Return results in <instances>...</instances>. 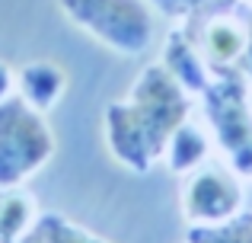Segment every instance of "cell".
<instances>
[{
    "instance_id": "6da1fadb",
    "label": "cell",
    "mask_w": 252,
    "mask_h": 243,
    "mask_svg": "<svg viewBox=\"0 0 252 243\" xmlns=\"http://www.w3.org/2000/svg\"><path fill=\"white\" fill-rule=\"evenodd\" d=\"M191 112L189 90L166 70V64L141 70L128 100L105 109V141L118 163L147 173L166 150L172 131Z\"/></svg>"
},
{
    "instance_id": "7a4b0ae2",
    "label": "cell",
    "mask_w": 252,
    "mask_h": 243,
    "mask_svg": "<svg viewBox=\"0 0 252 243\" xmlns=\"http://www.w3.org/2000/svg\"><path fill=\"white\" fill-rule=\"evenodd\" d=\"M204 115L211 135L217 138L227 163L246 179L252 176V109H249V83L243 70H223L201 93Z\"/></svg>"
},
{
    "instance_id": "3957f363",
    "label": "cell",
    "mask_w": 252,
    "mask_h": 243,
    "mask_svg": "<svg viewBox=\"0 0 252 243\" xmlns=\"http://www.w3.org/2000/svg\"><path fill=\"white\" fill-rule=\"evenodd\" d=\"M55 150V138L38 109L26 100L0 103V189H13L32 176Z\"/></svg>"
},
{
    "instance_id": "277c9868",
    "label": "cell",
    "mask_w": 252,
    "mask_h": 243,
    "mask_svg": "<svg viewBox=\"0 0 252 243\" xmlns=\"http://www.w3.org/2000/svg\"><path fill=\"white\" fill-rule=\"evenodd\" d=\"M64 13L118 55H144L154 16L144 0H61Z\"/></svg>"
},
{
    "instance_id": "5b68a950",
    "label": "cell",
    "mask_w": 252,
    "mask_h": 243,
    "mask_svg": "<svg viewBox=\"0 0 252 243\" xmlns=\"http://www.w3.org/2000/svg\"><path fill=\"white\" fill-rule=\"evenodd\" d=\"M243 176L230 163H208L185 173L182 182V218L189 227L223 224L243 211Z\"/></svg>"
},
{
    "instance_id": "8992f818",
    "label": "cell",
    "mask_w": 252,
    "mask_h": 243,
    "mask_svg": "<svg viewBox=\"0 0 252 243\" xmlns=\"http://www.w3.org/2000/svg\"><path fill=\"white\" fill-rule=\"evenodd\" d=\"M191 42L204 55L211 74L240 70L249 45V23H240L236 16H214L201 26V35H191Z\"/></svg>"
},
{
    "instance_id": "52a82bcc",
    "label": "cell",
    "mask_w": 252,
    "mask_h": 243,
    "mask_svg": "<svg viewBox=\"0 0 252 243\" xmlns=\"http://www.w3.org/2000/svg\"><path fill=\"white\" fill-rule=\"evenodd\" d=\"M163 64L189 93H204V87L214 80L208 61L189 32H169L166 45H163Z\"/></svg>"
},
{
    "instance_id": "ba28073f",
    "label": "cell",
    "mask_w": 252,
    "mask_h": 243,
    "mask_svg": "<svg viewBox=\"0 0 252 243\" xmlns=\"http://www.w3.org/2000/svg\"><path fill=\"white\" fill-rule=\"evenodd\" d=\"M208 150H211V138L201 125H195L191 119H185L172 131L166 150H163V160L172 173H191L195 167H201L208 160Z\"/></svg>"
},
{
    "instance_id": "9c48e42d",
    "label": "cell",
    "mask_w": 252,
    "mask_h": 243,
    "mask_svg": "<svg viewBox=\"0 0 252 243\" xmlns=\"http://www.w3.org/2000/svg\"><path fill=\"white\" fill-rule=\"evenodd\" d=\"M64 83H67L64 70L51 61H35V64H29V68H23V74H19L23 100L29 103L32 109H38V112H48V109L61 100Z\"/></svg>"
},
{
    "instance_id": "30bf717a",
    "label": "cell",
    "mask_w": 252,
    "mask_h": 243,
    "mask_svg": "<svg viewBox=\"0 0 252 243\" xmlns=\"http://www.w3.org/2000/svg\"><path fill=\"white\" fill-rule=\"evenodd\" d=\"M16 243H109V240L83 231V227H77L74 221L61 218V214H42L29 227V234Z\"/></svg>"
},
{
    "instance_id": "8fae6325",
    "label": "cell",
    "mask_w": 252,
    "mask_h": 243,
    "mask_svg": "<svg viewBox=\"0 0 252 243\" xmlns=\"http://www.w3.org/2000/svg\"><path fill=\"white\" fill-rule=\"evenodd\" d=\"M35 224V202L26 192H10L0 199V243H16Z\"/></svg>"
},
{
    "instance_id": "7c38bea8",
    "label": "cell",
    "mask_w": 252,
    "mask_h": 243,
    "mask_svg": "<svg viewBox=\"0 0 252 243\" xmlns=\"http://www.w3.org/2000/svg\"><path fill=\"white\" fill-rule=\"evenodd\" d=\"M185 243H252V214L240 211L223 224H201L189 227Z\"/></svg>"
},
{
    "instance_id": "4fadbf2b",
    "label": "cell",
    "mask_w": 252,
    "mask_h": 243,
    "mask_svg": "<svg viewBox=\"0 0 252 243\" xmlns=\"http://www.w3.org/2000/svg\"><path fill=\"white\" fill-rule=\"evenodd\" d=\"M208 3H214V0H154V6H160L166 16H189V13L204 10Z\"/></svg>"
},
{
    "instance_id": "5bb4252c",
    "label": "cell",
    "mask_w": 252,
    "mask_h": 243,
    "mask_svg": "<svg viewBox=\"0 0 252 243\" xmlns=\"http://www.w3.org/2000/svg\"><path fill=\"white\" fill-rule=\"evenodd\" d=\"M240 70L246 74V80L252 83V23H249V45H246V55H243V64H240Z\"/></svg>"
},
{
    "instance_id": "9a60e30c",
    "label": "cell",
    "mask_w": 252,
    "mask_h": 243,
    "mask_svg": "<svg viewBox=\"0 0 252 243\" xmlns=\"http://www.w3.org/2000/svg\"><path fill=\"white\" fill-rule=\"evenodd\" d=\"M10 87H13V74H10V68H6V64H0V103L6 100Z\"/></svg>"
}]
</instances>
